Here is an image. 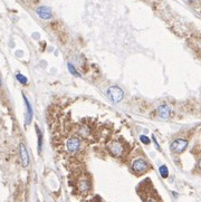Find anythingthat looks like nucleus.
<instances>
[{
    "mask_svg": "<svg viewBox=\"0 0 201 202\" xmlns=\"http://www.w3.org/2000/svg\"><path fill=\"white\" fill-rule=\"evenodd\" d=\"M36 131H37V135H38V149H39V152H40V150H42V132L39 131V127L38 126H36Z\"/></svg>",
    "mask_w": 201,
    "mask_h": 202,
    "instance_id": "obj_15",
    "label": "nucleus"
},
{
    "mask_svg": "<svg viewBox=\"0 0 201 202\" xmlns=\"http://www.w3.org/2000/svg\"><path fill=\"white\" fill-rule=\"evenodd\" d=\"M65 146H66V151L68 153L74 154L76 153L81 148V141L78 137H71V139L67 140Z\"/></svg>",
    "mask_w": 201,
    "mask_h": 202,
    "instance_id": "obj_6",
    "label": "nucleus"
},
{
    "mask_svg": "<svg viewBox=\"0 0 201 202\" xmlns=\"http://www.w3.org/2000/svg\"><path fill=\"white\" fill-rule=\"evenodd\" d=\"M160 174L163 179H165L169 177V171H168V168L165 165H161L160 166Z\"/></svg>",
    "mask_w": 201,
    "mask_h": 202,
    "instance_id": "obj_12",
    "label": "nucleus"
},
{
    "mask_svg": "<svg viewBox=\"0 0 201 202\" xmlns=\"http://www.w3.org/2000/svg\"><path fill=\"white\" fill-rule=\"evenodd\" d=\"M140 140H141V142H142L143 144L148 145L149 143H150V139H149L148 136H145V135H141V136H140Z\"/></svg>",
    "mask_w": 201,
    "mask_h": 202,
    "instance_id": "obj_17",
    "label": "nucleus"
},
{
    "mask_svg": "<svg viewBox=\"0 0 201 202\" xmlns=\"http://www.w3.org/2000/svg\"><path fill=\"white\" fill-rule=\"evenodd\" d=\"M20 158H21V163H23L25 168L28 166L29 156L28 153H27V150H26V146L24 144H20Z\"/></svg>",
    "mask_w": 201,
    "mask_h": 202,
    "instance_id": "obj_9",
    "label": "nucleus"
},
{
    "mask_svg": "<svg viewBox=\"0 0 201 202\" xmlns=\"http://www.w3.org/2000/svg\"><path fill=\"white\" fill-rule=\"evenodd\" d=\"M76 188H77V191L81 193V194H87V193L90 192V190H91V182L85 177H81V178L77 180Z\"/></svg>",
    "mask_w": 201,
    "mask_h": 202,
    "instance_id": "obj_4",
    "label": "nucleus"
},
{
    "mask_svg": "<svg viewBox=\"0 0 201 202\" xmlns=\"http://www.w3.org/2000/svg\"><path fill=\"white\" fill-rule=\"evenodd\" d=\"M36 12L40 18H43L45 20H48L52 18V10L49 9L48 7H45V6H42V7H38Z\"/></svg>",
    "mask_w": 201,
    "mask_h": 202,
    "instance_id": "obj_7",
    "label": "nucleus"
},
{
    "mask_svg": "<svg viewBox=\"0 0 201 202\" xmlns=\"http://www.w3.org/2000/svg\"><path fill=\"white\" fill-rule=\"evenodd\" d=\"M107 96L113 103H120L123 100L124 93L121 89L120 87L117 86H112L107 89Z\"/></svg>",
    "mask_w": 201,
    "mask_h": 202,
    "instance_id": "obj_2",
    "label": "nucleus"
},
{
    "mask_svg": "<svg viewBox=\"0 0 201 202\" xmlns=\"http://www.w3.org/2000/svg\"><path fill=\"white\" fill-rule=\"evenodd\" d=\"M143 201L144 202H162L161 199L157 193L152 191V192H148V195H143Z\"/></svg>",
    "mask_w": 201,
    "mask_h": 202,
    "instance_id": "obj_10",
    "label": "nucleus"
},
{
    "mask_svg": "<svg viewBox=\"0 0 201 202\" xmlns=\"http://www.w3.org/2000/svg\"><path fill=\"white\" fill-rule=\"evenodd\" d=\"M78 133H79V135L81 136H83V137H86V136H88L90 135V129L88 127H81L79 130H78Z\"/></svg>",
    "mask_w": 201,
    "mask_h": 202,
    "instance_id": "obj_13",
    "label": "nucleus"
},
{
    "mask_svg": "<svg viewBox=\"0 0 201 202\" xmlns=\"http://www.w3.org/2000/svg\"><path fill=\"white\" fill-rule=\"evenodd\" d=\"M149 168H150V165H149L148 162L144 159H141V158L134 160L133 163H132V170L136 175H142V174L146 173Z\"/></svg>",
    "mask_w": 201,
    "mask_h": 202,
    "instance_id": "obj_1",
    "label": "nucleus"
},
{
    "mask_svg": "<svg viewBox=\"0 0 201 202\" xmlns=\"http://www.w3.org/2000/svg\"><path fill=\"white\" fill-rule=\"evenodd\" d=\"M16 78H17V79H18V82H19L20 84H23V85H26V84H27V82H28V79H27V78H26L24 75L19 74V73L16 75Z\"/></svg>",
    "mask_w": 201,
    "mask_h": 202,
    "instance_id": "obj_14",
    "label": "nucleus"
},
{
    "mask_svg": "<svg viewBox=\"0 0 201 202\" xmlns=\"http://www.w3.org/2000/svg\"><path fill=\"white\" fill-rule=\"evenodd\" d=\"M187 146H188L187 140L178 139V140H176V141H173L172 143H171L170 149H171V151H172L173 153L180 154V153H182L184 150L187 149Z\"/></svg>",
    "mask_w": 201,
    "mask_h": 202,
    "instance_id": "obj_5",
    "label": "nucleus"
},
{
    "mask_svg": "<svg viewBox=\"0 0 201 202\" xmlns=\"http://www.w3.org/2000/svg\"><path fill=\"white\" fill-rule=\"evenodd\" d=\"M158 113L161 118H165L167 120V118H169V116H170V108L167 105H161L159 107Z\"/></svg>",
    "mask_w": 201,
    "mask_h": 202,
    "instance_id": "obj_11",
    "label": "nucleus"
},
{
    "mask_svg": "<svg viewBox=\"0 0 201 202\" xmlns=\"http://www.w3.org/2000/svg\"><path fill=\"white\" fill-rule=\"evenodd\" d=\"M68 69H69V72L72 73V74H73V75H74V76H78V77L81 76V75H79V73L77 72L76 69L74 68V66H73V65H72V64H71V63L68 64Z\"/></svg>",
    "mask_w": 201,
    "mask_h": 202,
    "instance_id": "obj_16",
    "label": "nucleus"
},
{
    "mask_svg": "<svg viewBox=\"0 0 201 202\" xmlns=\"http://www.w3.org/2000/svg\"><path fill=\"white\" fill-rule=\"evenodd\" d=\"M23 97H24V101H25V105H26V124H29L31 120H33V107L30 105V103H29L28 98L26 97L25 94H23Z\"/></svg>",
    "mask_w": 201,
    "mask_h": 202,
    "instance_id": "obj_8",
    "label": "nucleus"
},
{
    "mask_svg": "<svg viewBox=\"0 0 201 202\" xmlns=\"http://www.w3.org/2000/svg\"><path fill=\"white\" fill-rule=\"evenodd\" d=\"M189 1H190V2H193V1H196V0H189Z\"/></svg>",
    "mask_w": 201,
    "mask_h": 202,
    "instance_id": "obj_18",
    "label": "nucleus"
},
{
    "mask_svg": "<svg viewBox=\"0 0 201 202\" xmlns=\"http://www.w3.org/2000/svg\"><path fill=\"white\" fill-rule=\"evenodd\" d=\"M107 148H109L110 153L115 158H120L124 153V146L119 141H112Z\"/></svg>",
    "mask_w": 201,
    "mask_h": 202,
    "instance_id": "obj_3",
    "label": "nucleus"
}]
</instances>
